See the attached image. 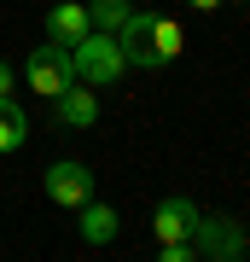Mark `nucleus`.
<instances>
[{"label":"nucleus","instance_id":"nucleus-2","mask_svg":"<svg viewBox=\"0 0 250 262\" xmlns=\"http://www.w3.org/2000/svg\"><path fill=\"white\" fill-rule=\"evenodd\" d=\"M70 58H76V82H93V88H111V82H122V70H128L117 35H105V29H87L70 47Z\"/></svg>","mask_w":250,"mask_h":262},{"label":"nucleus","instance_id":"nucleus-10","mask_svg":"<svg viewBox=\"0 0 250 262\" xmlns=\"http://www.w3.org/2000/svg\"><path fill=\"white\" fill-rule=\"evenodd\" d=\"M29 140V117H24V105L12 99V94H0V151H18Z\"/></svg>","mask_w":250,"mask_h":262},{"label":"nucleus","instance_id":"nucleus-11","mask_svg":"<svg viewBox=\"0 0 250 262\" xmlns=\"http://www.w3.org/2000/svg\"><path fill=\"white\" fill-rule=\"evenodd\" d=\"M128 12H134L128 0H93V6H87V18H93V29H105V35H117Z\"/></svg>","mask_w":250,"mask_h":262},{"label":"nucleus","instance_id":"nucleus-8","mask_svg":"<svg viewBox=\"0 0 250 262\" xmlns=\"http://www.w3.org/2000/svg\"><path fill=\"white\" fill-rule=\"evenodd\" d=\"M87 29H93V18H87L82 0H58V6L47 12V41H58V47H76Z\"/></svg>","mask_w":250,"mask_h":262},{"label":"nucleus","instance_id":"nucleus-4","mask_svg":"<svg viewBox=\"0 0 250 262\" xmlns=\"http://www.w3.org/2000/svg\"><path fill=\"white\" fill-rule=\"evenodd\" d=\"M70 82H76V58H70V47L41 41V47L29 53V88H35L41 99H53V94H64Z\"/></svg>","mask_w":250,"mask_h":262},{"label":"nucleus","instance_id":"nucleus-7","mask_svg":"<svg viewBox=\"0 0 250 262\" xmlns=\"http://www.w3.org/2000/svg\"><path fill=\"white\" fill-rule=\"evenodd\" d=\"M192 222H198V204L186 192H169L157 204V215H151V233L157 239H192Z\"/></svg>","mask_w":250,"mask_h":262},{"label":"nucleus","instance_id":"nucleus-6","mask_svg":"<svg viewBox=\"0 0 250 262\" xmlns=\"http://www.w3.org/2000/svg\"><path fill=\"white\" fill-rule=\"evenodd\" d=\"M53 122L58 128H93L99 122V99H93V88H64V94H53Z\"/></svg>","mask_w":250,"mask_h":262},{"label":"nucleus","instance_id":"nucleus-12","mask_svg":"<svg viewBox=\"0 0 250 262\" xmlns=\"http://www.w3.org/2000/svg\"><path fill=\"white\" fill-rule=\"evenodd\" d=\"M0 94H12V64L0 58Z\"/></svg>","mask_w":250,"mask_h":262},{"label":"nucleus","instance_id":"nucleus-13","mask_svg":"<svg viewBox=\"0 0 250 262\" xmlns=\"http://www.w3.org/2000/svg\"><path fill=\"white\" fill-rule=\"evenodd\" d=\"M186 6H198V12H215V6H221V0H186Z\"/></svg>","mask_w":250,"mask_h":262},{"label":"nucleus","instance_id":"nucleus-1","mask_svg":"<svg viewBox=\"0 0 250 262\" xmlns=\"http://www.w3.org/2000/svg\"><path fill=\"white\" fill-rule=\"evenodd\" d=\"M117 47L134 70H163L186 53V29L175 18H163V12H128L117 29Z\"/></svg>","mask_w":250,"mask_h":262},{"label":"nucleus","instance_id":"nucleus-3","mask_svg":"<svg viewBox=\"0 0 250 262\" xmlns=\"http://www.w3.org/2000/svg\"><path fill=\"white\" fill-rule=\"evenodd\" d=\"M244 251H250V239H244V227L233 222V215H204V210H198V222H192V256L233 262Z\"/></svg>","mask_w":250,"mask_h":262},{"label":"nucleus","instance_id":"nucleus-5","mask_svg":"<svg viewBox=\"0 0 250 262\" xmlns=\"http://www.w3.org/2000/svg\"><path fill=\"white\" fill-rule=\"evenodd\" d=\"M47 198H53V204H64V210H82L87 198H93V169L76 163V158L53 163V169H47Z\"/></svg>","mask_w":250,"mask_h":262},{"label":"nucleus","instance_id":"nucleus-9","mask_svg":"<svg viewBox=\"0 0 250 262\" xmlns=\"http://www.w3.org/2000/svg\"><path fill=\"white\" fill-rule=\"evenodd\" d=\"M76 215H82V222H76V233H82L87 245H111V239H117V210H111V204L87 198V204L76 210Z\"/></svg>","mask_w":250,"mask_h":262}]
</instances>
